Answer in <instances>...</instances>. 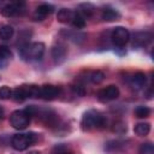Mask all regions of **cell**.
<instances>
[{"mask_svg": "<svg viewBox=\"0 0 154 154\" xmlns=\"http://www.w3.org/2000/svg\"><path fill=\"white\" fill-rule=\"evenodd\" d=\"M107 124V119L106 117L96 111V109H89L87 111L81 120V126L83 130L89 131V130H100L103 129Z\"/></svg>", "mask_w": 154, "mask_h": 154, "instance_id": "1", "label": "cell"}, {"mask_svg": "<svg viewBox=\"0 0 154 154\" xmlns=\"http://www.w3.org/2000/svg\"><path fill=\"white\" fill-rule=\"evenodd\" d=\"M45 48L42 42H28L19 48V54L24 60H38L43 57Z\"/></svg>", "mask_w": 154, "mask_h": 154, "instance_id": "2", "label": "cell"}, {"mask_svg": "<svg viewBox=\"0 0 154 154\" xmlns=\"http://www.w3.org/2000/svg\"><path fill=\"white\" fill-rule=\"evenodd\" d=\"M37 134L35 132H23L16 134L11 138V146L16 150H25L30 146L37 142Z\"/></svg>", "mask_w": 154, "mask_h": 154, "instance_id": "3", "label": "cell"}, {"mask_svg": "<svg viewBox=\"0 0 154 154\" xmlns=\"http://www.w3.org/2000/svg\"><path fill=\"white\" fill-rule=\"evenodd\" d=\"M30 123V116L25 109H17L10 116V124L17 130H24Z\"/></svg>", "mask_w": 154, "mask_h": 154, "instance_id": "4", "label": "cell"}, {"mask_svg": "<svg viewBox=\"0 0 154 154\" xmlns=\"http://www.w3.org/2000/svg\"><path fill=\"white\" fill-rule=\"evenodd\" d=\"M111 38H112V42L114 46L123 47L130 41V32L124 26H117L112 30Z\"/></svg>", "mask_w": 154, "mask_h": 154, "instance_id": "5", "label": "cell"}, {"mask_svg": "<svg viewBox=\"0 0 154 154\" xmlns=\"http://www.w3.org/2000/svg\"><path fill=\"white\" fill-rule=\"evenodd\" d=\"M26 11V5L23 1L10 2L1 8V14L4 17H13V16H22Z\"/></svg>", "mask_w": 154, "mask_h": 154, "instance_id": "6", "label": "cell"}, {"mask_svg": "<svg viewBox=\"0 0 154 154\" xmlns=\"http://www.w3.org/2000/svg\"><path fill=\"white\" fill-rule=\"evenodd\" d=\"M119 96V89L117 85L114 84H109L107 85L106 88L101 89L99 93H97V99L102 102H107V101H112V100H116L117 97Z\"/></svg>", "mask_w": 154, "mask_h": 154, "instance_id": "7", "label": "cell"}, {"mask_svg": "<svg viewBox=\"0 0 154 154\" xmlns=\"http://www.w3.org/2000/svg\"><path fill=\"white\" fill-rule=\"evenodd\" d=\"M60 88L53 84H45L42 87H40V93H38V97L43 99V100H54L60 95Z\"/></svg>", "mask_w": 154, "mask_h": 154, "instance_id": "8", "label": "cell"}, {"mask_svg": "<svg viewBox=\"0 0 154 154\" xmlns=\"http://www.w3.org/2000/svg\"><path fill=\"white\" fill-rule=\"evenodd\" d=\"M153 40V35L149 31H138L135 32L131 38L132 47H146L148 46Z\"/></svg>", "mask_w": 154, "mask_h": 154, "instance_id": "9", "label": "cell"}, {"mask_svg": "<svg viewBox=\"0 0 154 154\" xmlns=\"http://www.w3.org/2000/svg\"><path fill=\"white\" fill-rule=\"evenodd\" d=\"M54 7L49 4H41L34 12V19L35 20H43L47 16H49L53 12Z\"/></svg>", "mask_w": 154, "mask_h": 154, "instance_id": "10", "label": "cell"}, {"mask_svg": "<svg viewBox=\"0 0 154 154\" xmlns=\"http://www.w3.org/2000/svg\"><path fill=\"white\" fill-rule=\"evenodd\" d=\"M66 53H67V51H66V48H65L64 45L58 43V45L53 46V48H52V58L58 64L61 63V61H64V59L66 57Z\"/></svg>", "mask_w": 154, "mask_h": 154, "instance_id": "11", "label": "cell"}, {"mask_svg": "<svg viewBox=\"0 0 154 154\" xmlns=\"http://www.w3.org/2000/svg\"><path fill=\"white\" fill-rule=\"evenodd\" d=\"M146 81H147V77H146V75H144L143 72H136V73L131 77L130 84H131V87H132L134 89L140 90V89H142V88L144 87Z\"/></svg>", "mask_w": 154, "mask_h": 154, "instance_id": "12", "label": "cell"}, {"mask_svg": "<svg viewBox=\"0 0 154 154\" xmlns=\"http://www.w3.org/2000/svg\"><path fill=\"white\" fill-rule=\"evenodd\" d=\"M75 11L72 10H69V8H61L58 11V14H57V19L60 22V23H71L73 17H75Z\"/></svg>", "mask_w": 154, "mask_h": 154, "instance_id": "13", "label": "cell"}, {"mask_svg": "<svg viewBox=\"0 0 154 154\" xmlns=\"http://www.w3.org/2000/svg\"><path fill=\"white\" fill-rule=\"evenodd\" d=\"M12 58V52L7 46H0V69H4L8 65Z\"/></svg>", "mask_w": 154, "mask_h": 154, "instance_id": "14", "label": "cell"}, {"mask_svg": "<svg viewBox=\"0 0 154 154\" xmlns=\"http://www.w3.org/2000/svg\"><path fill=\"white\" fill-rule=\"evenodd\" d=\"M12 99L17 102H23L24 100L28 99V93H26L25 84L20 85V87H17L16 89L12 90Z\"/></svg>", "mask_w": 154, "mask_h": 154, "instance_id": "15", "label": "cell"}, {"mask_svg": "<svg viewBox=\"0 0 154 154\" xmlns=\"http://www.w3.org/2000/svg\"><path fill=\"white\" fill-rule=\"evenodd\" d=\"M101 17H102V19L106 20V22H113V20H117V19L119 18V13H118L117 10H114V8L109 7V6H107V7H105V8L102 10Z\"/></svg>", "mask_w": 154, "mask_h": 154, "instance_id": "16", "label": "cell"}, {"mask_svg": "<svg viewBox=\"0 0 154 154\" xmlns=\"http://www.w3.org/2000/svg\"><path fill=\"white\" fill-rule=\"evenodd\" d=\"M134 131L138 136H147L150 131V124L149 123H138L135 125Z\"/></svg>", "mask_w": 154, "mask_h": 154, "instance_id": "17", "label": "cell"}, {"mask_svg": "<svg viewBox=\"0 0 154 154\" xmlns=\"http://www.w3.org/2000/svg\"><path fill=\"white\" fill-rule=\"evenodd\" d=\"M88 79L91 83H94V84H99V83H101L105 79V73L102 71H99V70L90 71L88 73Z\"/></svg>", "mask_w": 154, "mask_h": 154, "instance_id": "18", "label": "cell"}, {"mask_svg": "<svg viewBox=\"0 0 154 154\" xmlns=\"http://www.w3.org/2000/svg\"><path fill=\"white\" fill-rule=\"evenodd\" d=\"M13 28L11 25H2L0 28V38L1 40H10L13 36Z\"/></svg>", "mask_w": 154, "mask_h": 154, "instance_id": "19", "label": "cell"}, {"mask_svg": "<svg viewBox=\"0 0 154 154\" xmlns=\"http://www.w3.org/2000/svg\"><path fill=\"white\" fill-rule=\"evenodd\" d=\"M79 11H81V16L83 17H90L93 16L94 11H95V7L91 5V4H81L79 5Z\"/></svg>", "mask_w": 154, "mask_h": 154, "instance_id": "20", "label": "cell"}, {"mask_svg": "<svg viewBox=\"0 0 154 154\" xmlns=\"http://www.w3.org/2000/svg\"><path fill=\"white\" fill-rule=\"evenodd\" d=\"M71 24H72L75 28H77V29H83V28L85 26L84 17H82L78 12H76V13H75V17H73V19H72V22H71Z\"/></svg>", "mask_w": 154, "mask_h": 154, "instance_id": "21", "label": "cell"}, {"mask_svg": "<svg viewBox=\"0 0 154 154\" xmlns=\"http://www.w3.org/2000/svg\"><path fill=\"white\" fill-rule=\"evenodd\" d=\"M150 114V108L147 106H138L135 108V116L137 118H147Z\"/></svg>", "mask_w": 154, "mask_h": 154, "instance_id": "22", "label": "cell"}, {"mask_svg": "<svg viewBox=\"0 0 154 154\" xmlns=\"http://www.w3.org/2000/svg\"><path fill=\"white\" fill-rule=\"evenodd\" d=\"M138 154H154V146L152 142H144L140 146Z\"/></svg>", "mask_w": 154, "mask_h": 154, "instance_id": "23", "label": "cell"}, {"mask_svg": "<svg viewBox=\"0 0 154 154\" xmlns=\"http://www.w3.org/2000/svg\"><path fill=\"white\" fill-rule=\"evenodd\" d=\"M119 147H120V142L119 141H109V142H107L105 149L107 152H109V153H114V152H118Z\"/></svg>", "mask_w": 154, "mask_h": 154, "instance_id": "24", "label": "cell"}, {"mask_svg": "<svg viewBox=\"0 0 154 154\" xmlns=\"http://www.w3.org/2000/svg\"><path fill=\"white\" fill-rule=\"evenodd\" d=\"M10 97H12V89H11L10 87H7V85L1 87V88H0V99L7 100V99H10Z\"/></svg>", "mask_w": 154, "mask_h": 154, "instance_id": "25", "label": "cell"}, {"mask_svg": "<svg viewBox=\"0 0 154 154\" xmlns=\"http://www.w3.org/2000/svg\"><path fill=\"white\" fill-rule=\"evenodd\" d=\"M112 130L114 132H117V134H124L126 131V124L123 123V122H116L113 128H112Z\"/></svg>", "mask_w": 154, "mask_h": 154, "instance_id": "26", "label": "cell"}, {"mask_svg": "<svg viewBox=\"0 0 154 154\" xmlns=\"http://www.w3.org/2000/svg\"><path fill=\"white\" fill-rule=\"evenodd\" d=\"M71 89L73 90V93H75V94L79 95V96H83V95L85 94L84 87H83L82 84H73V85H71Z\"/></svg>", "mask_w": 154, "mask_h": 154, "instance_id": "27", "label": "cell"}, {"mask_svg": "<svg viewBox=\"0 0 154 154\" xmlns=\"http://www.w3.org/2000/svg\"><path fill=\"white\" fill-rule=\"evenodd\" d=\"M57 154H73L72 152H69V150H60V152H58Z\"/></svg>", "mask_w": 154, "mask_h": 154, "instance_id": "28", "label": "cell"}, {"mask_svg": "<svg viewBox=\"0 0 154 154\" xmlns=\"http://www.w3.org/2000/svg\"><path fill=\"white\" fill-rule=\"evenodd\" d=\"M4 118V109L0 107V119H2Z\"/></svg>", "mask_w": 154, "mask_h": 154, "instance_id": "29", "label": "cell"}, {"mask_svg": "<svg viewBox=\"0 0 154 154\" xmlns=\"http://www.w3.org/2000/svg\"><path fill=\"white\" fill-rule=\"evenodd\" d=\"M29 154H38L37 152H31V153H29Z\"/></svg>", "mask_w": 154, "mask_h": 154, "instance_id": "30", "label": "cell"}]
</instances>
